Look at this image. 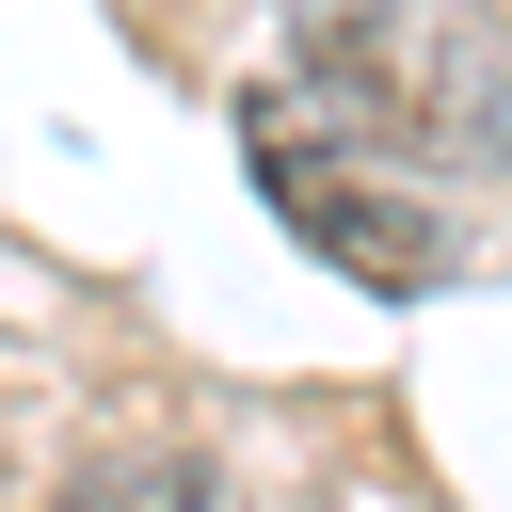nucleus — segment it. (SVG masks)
Returning a JSON list of instances; mask_svg holds the SVG:
<instances>
[{
  "instance_id": "1",
  "label": "nucleus",
  "mask_w": 512,
  "mask_h": 512,
  "mask_svg": "<svg viewBox=\"0 0 512 512\" xmlns=\"http://www.w3.org/2000/svg\"><path fill=\"white\" fill-rule=\"evenodd\" d=\"M304 128H336L352 160H512V16L496 0H304L288 16V80Z\"/></svg>"
},
{
  "instance_id": "2",
  "label": "nucleus",
  "mask_w": 512,
  "mask_h": 512,
  "mask_svg": "<svg viewBox=\"0 0 512 512\" xmlns=\"http://www.w3.org/2000/svg\"><path fill=\"white\" fill-rule=\"evenodd\" d=\"M256 192H272L336 272H368V288H432V272H448V224H432L384 160H352L336 128H304L288 96H256Z\"/></svg>"
},
{
  "instance_id": "3",
  "label": "nucleus",
  "mask_w": 512,
  "mask_h": 512,
  "mask_svg": "<svg viewBox=\"0 0 512 512\" xmlns=\"http://www.w3.org/2000/svg\"><path fill=\"white\" fill-rule=\"evenodd\" d=\"M64 512H240V480L192 464V448H128V464H80Z\"/></svg>"
}]
</instances>
